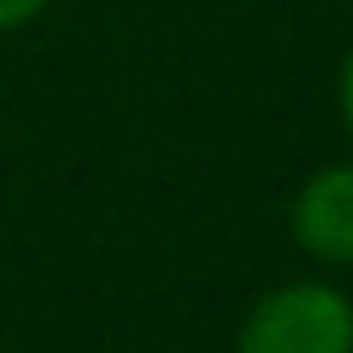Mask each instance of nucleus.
<instances>
[{
    "instance_id": "nucleus-2",
    "label": "nucleus",
    "mask_w": 353,
    "mask_h": 353,
    "mask_svg": "<svg viewBox=\"0 0 353 353\" xmlns=\"http://www.w3.org/2000/svg\"><path fill=\"white\" fill-rule=\"evenodd\" d=\"M292 237L325 265H353V160L314 171L292 193Z\"/></svg>"
},
{
    "instance_id": "nucleus-4",
    "label": "nucleus",
    "mask_w": 353,
    "mask_h": 353,
    "mask_svg": "<svg viewBox=\"0 0 353 353\" xmlns=\"http://www.w3.org/2000/svg\"><path fill=\"white\" fill-rule=\"evenodd\" d=\"M336 105H342V127L353 132V50L342 61V77H336Z\"/></svg>"
},
{
    "instance_id": "nucleus-1",
    "label": "nucleus",
    "mask_w": 353,
    "mask_h": 353,
    "mask_svg": "<svg viewBox=\"0 0 353 353\" xmlns=\"http://www.w3.org/2000/svg\"><path fill=\"white\" fill-rule=\"evenodd\" d=\"M237 353H353V303L331 281H287L248 309Z\"/></svg>"
},
{
    "instance_id": "nucleus-3",
    "label": "nucleus",
    "mask_w": 353,
    "mask_h": 353,
    "mask_svg": "<svg viewBox=\"0 0 353 353\" xmlns=\"http://www.w3.org/2000/svg\"><path fill=\"white\" fill-rule=\"evenodd\" d=\"M44 6H50V0H0V33H6V28H22V22H33Z\"/></svg>"
}]
</instances>
